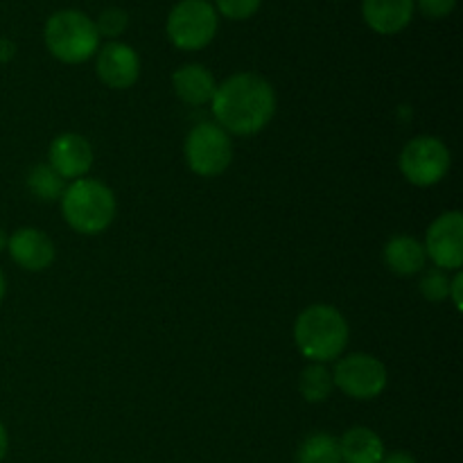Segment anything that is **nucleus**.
I'll list each match as a JSON object with an SVG mask.
<instances>
[{
  "mask_svg": "<svg viewBox=\"0 0 463 463\" xmlns=\"http://www.w3.org/2000/svg\"><path fill=\"white\" fill-rule=\"evenodd\" d=\"M215 125L226 134L253 136L265 129L276 113V93L265 77L238 72L215 89L211 99Z\"/></svg>",
  "mask_w": 463,
  "mask_h": 463,
  "instance_id": "obj_1",
  "label": "nucleus"
},
{
  "mask_svg": "<svg viewBox=\"0 0 463 463\" xmlns=\"http://www.w3.org/2000/svg\"><path fill=\"white\" fill-rule=\"evenodd\" d=\"M348 324L342 312L326 303L307 306L294 321V342L306 360L326 364L337 360L348 344Z\"/></svg>",
  "mask_w": 463,
  "mask_h": 463,
  "instance_id": "obj_2",
  "label": "nucleus"
},
{
  "mask_svg": "<svg viewBox=\"0 0 463 463\" xmlns=\"http://www.w3.org/2000/svg\"><path fill=\"white\" fill-rule=\"evenodd\" d=\"M61 213L72 231L98 235L111 226L116 217V194L95 179H77L61 194Z\"/></svg>",
  "mask_w": 463,
  "mask_h": 463,
  "instance_id": "obj_3",
  "label": "nucleus"
},
{
  "mask_svg": "<svg viewBox=\"0 0 463 463\" xmlns=\"http://www.w3.org/2000/svg\"><path fill=\"white\" fill-rule=\"evenodd\" d=\"M45 45L63 63H81L93 57L99 48L95 21L77 9H61L45 23Z\"/></svg>",
  "mask_w": 463,
  "mask_h": 463,
  "instance_id": "obj_4",
  "label": "nucleus"
},
{
  "mask_svg": "<svg viewBox=\"0 0 463 463\" xmlns=\"http://www.w3.org/2000/svg\"><path fill=\"white\" fill-rule=\"evenodd\" d=\"M185 163L199 176H220L229 170L233 161V143L231 136L215 122H199L188 131L184 145Z\"/></svg>",
  "mask_w": 463,
  "mask_h": 463,
  "instance_id": "obj_5",
  "label": "nucleus"
},
{
  "mask_svg": "<svg viewBox=\"0 0 463 463\" xmlns=\"http://www.w3.org/2000/svg\"><path fill=\"white\" fill-rule=\"evenodd\" d=\"M167 39L179 50H202L215 39L217 12L208 0H181L167 16Z\"/></svg>",
  "mask_w": 463,
  "mask_h": 463,
  "instance_id": "obj_6",
  "label": "nucleus"
},
{
  "mask_svg": "<svg viewBox=\"0 0 463 463\" xmlns=\"http://www.w3.org/2000/svg\"><path fill=\"white\" fill-rule=\"evenodd\" d=\"M398 165H401L402 176L411 185L430 188L446 179L452 165V156L443 140L434 138V136H416L402 147Z\"/></svg>",
  "mask_w": 463,
  "mask_h": 463,
  "instance_id": "obj_7",
  "label": "nucleus"
},
{
  "mask_svg": "<svg viewBox=\"0 0 463 463\" xmlns=\"http://www.w3.org/2000/svg\"><path fill=\"white\" fill-rule=\"evenodd\" d=\"M335 387L355 401H373L387 389V366L369 353H353L342 357L333 373Z\"/></svg>",
  "mask_w": 463,
  "mask_h": 463,
  "instance_id": "obj_8",
  "label": "nucleus"
},
{
  "mask_svg": "<svg viewBox=\"0 0 463 463\" xmlns=\"http://www.w3.org/2000/svg\"><path fill=\"white\" fill-rule=\"evenodd\" d=\"M425 253L443 271L463 265V215L459 211H448L430 224L425 235Z\"/></svg>",
  "mask_w": 463,
  "mask_h": 463,
  "instance_id": "obj_9",
  "label": "nucleus"
},
{
  "mask_svg": "<svg viewBox=\"0 0 463 463\" xmlns=\"http://www.w3.org/2000/svg\"><path fill=\"white\" fill-rule=\"evenodd\" d=\"M140 59L131 45L111 41L98 50V77L109 89L125 90L138 81Z\"/></svg>",
  "mask_w": 463,
  "mask_h": 463,
  "instance_id": "obj_10",
  "label": "nucleus"
},
{
  "mask_svg": "<svg viewBox=\"0 0 463 463\" xmlns=\"http://www.w3.org/2000/svg\"><path fill=\"white\" fill-rule=\"evenodd\" d=\"M50 167L61 179H81L93 165L90 143L80 134H61L50 143Z\"/></svg>",
  "mask_w": 463,
  "mask_h": 463,
  "instance_id": "obj_11",
  "label": "nucleus"
},
{
  "mask_svg": "<svg viewBox=\"0 0 463 463\" xmlns=\"http://www.w3.org/2000/svg\"><path fill=\"white\" fill-rule=\"evenodd\" d=\"M7 249L12 260L25 271H43L52 265L54 260V244L43 231L32 229H18L7 238Z\"/></svg>",
  "mask_w": 463,
  "mask_h": 463,
  "instance_id": "obj_12",
  "label": "nucleus"
},
{
  "mask_svg": "<svg viewBox=\"0 0 463 463\" xmlns=\"http://www.w3.org/2000/svg\"><path fill=\"white\" fill-rule=\"evenodd\" d=\"M362 16L378 34H398L414 16V0H362Z\"/></svg>",
  "mask_w": 463,
  "mask_h": 463,
  "instance_id": "obj_13",
  "label": "nucleus"
},
{
  "mask_svg": "<svg viewBox=\"0 0 463 463\" xmlns=\"http://www.w3.org/2000/svg\"><path fill=\"white\" fill-rule=\"evenodd\" d=\"M172 86H175L176 98L181 102L190 104V107H203V104H208L217 89L215 77L202 63H185L179 71H175Z\"/></svg>",
  "mask_w": 463,
  "mask_h": 463,
  "instance_id": "obj_14",
  "label": "nucleus"
},
{
  "mask_svg": "<svg viewBox=\"0 0 463 463\" xmlns=\"http://www.w3.org/2000/svg\"><path fill=\"white\" fill-rule=\"evenodd\" d=\"M384 262L389 269L398 276H414L425 269L428 253L416 238L410 235H396L384 244Z\"/></svg>",
  "mask_w": 463,
  "mask_h": 463,
  "instance_id": "obj_15",
  "label": "nucleus"
},
{
  "mask_svg": "<svg viewBox=\"0 0 463 463\" xmlns=\"http://www.w3.org/2000/svg\"><path fill=\"white\" fill-rule=\"evenodd\" d=\"M337 443L344 463H380L384 457L383 439L369 428H351Z\"/></svg>",
  "mask_w": 463,
  "mask_h": 463,
  "instance_id": "obj_16",
  "label": "nucleus"
},
{
  "mask_svg": "<svg viewBox=\"0 0 463 463\" xmlns=\"http://www.w3.org/2000/svg\"><path fill=\"white\" fill-rule=\"evenodd\" d=\"M333 373L324 364L310 362L298 375V392L307 402H324L333 393Z\"/></svg>",
  "mask_w": 463,
  "mask_h": 463,
  "instance_id": "obj_17",
  "label": "nucleus"
},
{
  "mask_svg": "<svg viewBox=\"0 0 463 463\" xmlns=\"http://www.w3.org/2000/svg\"><path fill=\"white\" fill-rule=\"evenodd\" d=\"M297 463H342L337 439L326 432H315L301 443Z\"/></svg>",
  "mask_w": 463,
  "mask_h": 463,
  "instance_id": "obj_18",
  "label": "nucleus"
},
{
  "mask_svg": "<svg viewBox=\"0 0 463 463\" xmlns=\"http://www.w3.org/2000/svg\"><path fill=\"white\" fill-rule=\"evenodd\" d=\"M27 188L41 199V202H57L66 190V179L57 175L50 165H36L27 176Z\"/></svg>",
  "mask_w": 463,
  "mask_h": 463,
  "instance_id": "obj_19",
  "label": "nucleus"
},
{
  "mask_svg": "<svg viewBox=\"0 0 463 463\" xmlns=\"http://www.w3.org/2000/svg\"><path fill=\"white\" fill-rule=\"evenodd\" d=\"M419 288H420V294H423L428 301L432 303L446 301V298L450 297V279H448V271L439 269V267L428 269L423 274V279H420Z\"/></svg>",
  "mask_w": 463,
  "mask_h": 463,
  "instance_id": "obj_20",
  "label": "nucleus"
},
{
  "mask_svg": "<svg viewBox=\"0 0 463 463\" xmlns=\"http://www.w3.org/2000/svg\"><path fill=\"white\" fill-rule=\"evenodd\" d=\"M129 25V16H127L125 9L120 7H109L99 14V18L95 21V27H98L99 36H109V39H116Z\"/></svg>",
  "mask_w": 463,
  "mask_h": 463,
  "instance_id": "obj_21",
  "label": "nucleus"
},
{
  "mask_svg": "<svg viewBox=\"0 0 463 463\" xmlns=\"http://www.w3.org/2000/svg\"><path fill=\"white\" fill-rule=\"evenodd\" d=\"M217 9L231 21H244L251 18L260 7V0H215Z\"/></svg>",
  "mask_w": 463,
  "mask_h": 463,
  "instance_id": "obj_22",
  "label": "nucleus"
},
{
  "mask_svg": "<svg viewBox=\"0 0 463 463\" xmlns=\"http://www.w3.org/2000/svg\"><path fill=\"white\" fill-rule=\"evenodd\" d=\"M457 0H419V9L428 18H446L452 14Z\"/></svg>",
  "mask_w": 463,
  "mask_h": 463,
  "instance_id": "obj_23",
  "label": "nucleus"
},
{
  "mask_svg": "<svg viewBox=\"0 0 463 463\" xmlns=\"http://www.w3.org/2000/svg\"><path fill=\"white\" fill-rule=\"evenodd\" d=\"M461 292H463V274H461V271H457L455 279L450 280V297H448V298H452V301H455L457 310H461V307H463Z\"/></svg>",
  "mask_w": 463,
  "mask_h": 463,
  "instance_id": "obj_24",
  "label": "nucleus"
},
{
  "mask_svg": "<svg viewBox=\"0 0 463 463\" xmlns=\"http://www.w3.org/2000/svg\"><path fill=\"white\" fill-rule=\"evenodd\" d=\"M380 463H416V459L411 455H407V452H393V455L383 457Z\"/></svg>",
  "mask_w": 463,
  "mask_h": 463,
  "instance_id": "obj_25",
  "label": "nucleus"
},
{
  "mask_svg": "<svg viewBox=\"0 0 463 463\" xmlns=\"http://www.w3.org/2000/svg\"><path fill=\"white\" fill-rule=\"evenodd\" d=\"M14 57V45L7 39H0V61H9Z\"/></svg>",
  "mask_w": 463,
  "mask_h": 463,
  "instance_id": "obj_26",
  "label": "nucleus"
},
{
  "mask_svg": "<svg viewBox=\"0 0 463 463\" xmlns=\"http://www.w3.org/2000/svg\"><path fill=\"white\" fill-rule=\"evenodd\" d=\"M7 448H9V437H7V430H5V425L0 423V463H3L5 455H7Z\"/></svg>",
  "mask_w": 463,
  "mask_h": 463,
  "instance_id": "obj_27",
  "label": "nucleus"
},
{
  "mask_svg": "<svg viewBox=\"0 0 463 463\" xmlns=\"http://www.w3.org/2000/svg\"><path fill=\"white\" fill-rule=\"evenodd\" d=\"M5 249H7V235H5V231L0 229V253H3Z\"/></svg>",
  "mask_w": 463,
  "mask_h": 463,
  "instance_id": "obj_28",
  "label": "nucleus"
},
{
  "mask_svg": "<svg viewBox=\"0 0 463 463\" xmlns=\"http://www.w3.org/2000/svg\"><path fill=\"white\" fill-rule=\"evenodd\" d=\"M5 289H7V283H5V276H3V271H0V301H3V297H5Z\"/></svg>",
  "mask_w": 463,
  "mask_h": 463,
  "instance_id": "obj_29",
  "label": "nucleus"
}]
</instances>
